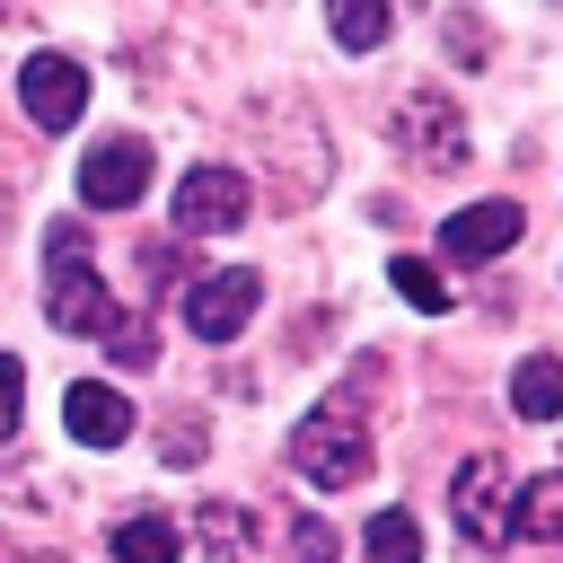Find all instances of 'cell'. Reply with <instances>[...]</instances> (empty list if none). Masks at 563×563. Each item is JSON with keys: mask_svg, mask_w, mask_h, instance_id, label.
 Masks as SVG:
<instances>
[{"mask_svg": "<svg viewBox=\"0 0 563 563\" xmlns=\"http://www.w3.org/2000/svg\"><path fill=\"white\" fill-rule=\"evenodd\" d=\"M26 422V361L18 352H0V440Z\"/></svg>", "mask_w": 563, "mask_h": 563, "instance_id": "18", "label": "cell"}, {"mask_svg": "<svg viewBox=\"0 0 563 563\" xmlns=\"http://www.w3.org/2000/svg\"><path fill=\"white\" fill-rule=\"evenodd\" d=\"M510 537H537V545H563V466L537 475L519 501H510Z\"/></svg>", "mask_w": 563, "mask_h": 563, "instance_id": "12", "label": "cell"}, {"mask_svg": "<svg viewBox=\"0 0 563 563\" xmlns=\"http://www.w3.org/2000/svg\"><path fill=\"white\" fill-rule=\"evenodd\" d=\"M106 343H114V369H150V361H158V334H150V325H114Z\"/></svg>", "mask_w": 563, "mask_h": 563, "instance_id": "19", "label": "cell"}, {"mask_svg": "<svg viewBox=\"0 0 563 563\" xmlns=\"http://www.w3.org/2000/svg\"><path fill=\"white\" fill-rule=\"evenodd\" d=\"M387 26H396V18H387L378 0H334V9H325V35H334L343 53H369V44H387Z\"/></svg>", "mask_w": 563, "mask_h": 563, "instance_id": "15", "label": "cell"}, {"mask_svg": "<svg viewBox=\"0 0 563 563\" xmlns=\"http://www.w3.org/2000/svg\"><path fill=\"white\" fill-rule=\"evenodd\" d=\"M290 475L317 484V493H352V484L369 475V431H361V413L317 405V413L290 431Z\"/></svg>", "mask_w": 563, "mask_h": 563, "instance_id": "2", "label": "cell"}, {"mask_svg": "<svg viewBox=\"0 0 563 563\" xmlns=\"http://www.w3.org/2000/svg\"><path fill=\"white\" fill-rule=\"evenodd\" d=\"M18 106H26V123L70 132V123L88 114V70H79L70 53H26V70H18Z\"/></svg>", "mask_w": 563, "mask_h": 563, "instance_id": "6", "label": "cell"}, {"mask_svg": "<svg viewBox=\"0 0 563 563\" xmlns=\"http://www.w3.org/2000/svg\"><path fill=\"white\" fill-rule=\"evenodd\" d=\"M44 317L62 334H114V299H106V282H97V264H88L70 220L44 238Z\"/></svg>", "mask_w": 563, "mask_h": 563, "instance_id": "1", "label": "cell"}, {"mask_svg": "<svg viewBox=\"0 0 563 563\" xmlns=\"http://www.w3.org/2000/svg\"><path fill=\"white\" fill-rule=\"evenodd\" d=\"M229 229H246V176L220 167V158L185 167V185H176V238H229Z\"/></svg>", "mask_w": 563, "mask_h": 563, "instance_id": "5", "label": "cell"}, {"mask_svg": "<svg viewBox=\"0 0 563 563\" xmlns=\"http://www.w3.org/2000/svg\"><path fill=\"white\" fill-rule=\"evenodd\" d=\"M510 501H519V484H510V466L493 449H475L457 466V484H449V510H457V537L466 545H501L510 537Z\"/></svg>", "mask_w": 563, "mask_h": 563, "instance_id": "4", "label": "cell"}, {"mask_svg": "<svg viewBox=\"0 0 563 563\" xmlns=\"http://www.w3.org/2000/svg\"><path fill=\"white\" fill-rule=\"evenodd\" d=\"M361 563H422V528H413V510H369V528H361Z\"/></svg>", "mask_w": 563, "mask_h": 563, "instance_id": "13", "label": "cell"}, {"mask_svg": "<svg viewBox=\"0 0 563 563\" xmlns=\"http://www.w3.org/2000/svg\"><path fill=\"white\" fill-rule=\"evenodd\" d=\"M62 431H70L79 449H123V440H132V405H123L106 378H70V387H62Z\"/></svg>", "mask_w": 563, "mask_h": 563, "instance_id": "10", "label": "cell"}, {"mask_svg": "<svg viewBox=\"0 0 563 563\" xmlns=\"http://www.w3.org/2000/svg\"><path fill=\"white\" fill-rule=\"evenodd\" d=\"M255 308H264V273H246V264H220V273L185 282V325L202 343H238L255 325Z\"/></svg>", "mask_w": 563, "mask_h": 563, "instance_id": "3", "label": "cell"}, {"mask_svg": "<svg viewBox=\"0 0 563 563\" xmlns=\"http://www.w3.org/2000/svg\"><path fill=\"white\" fill-rule=\"evenodd\" d=\"M519 229H528L519 202H466V211L440 220V255H449V264H493V255L519 246Z\"/></svg>", "mask_w": 563, "mask_h": 563, "instance_id": "9", "label": "cell"}, {"mask_svg": "<svg viewBox=\"0 0 563 563\" xmlns=\"http://www.w3.org/2000/svg\"><path fill=\"white\" fill-rule=\"evenodd\" d=\"M387 282H396V299H405V308H422V317H440V308H449V282H440L422 255H396V264H387Z\"/></svg>", "mask_w": 563, "mask_h": 563, "instance_id": "16", "label": "cell"}, {"mask_svg": "<svg viewBox=\"0 0 563 563\" xmlns=\"http://www.w3.org/2000/svg\"><path fill=\"white\" fill-rule=\"evenodd\" d=\"M114 563H176V519H167V510L114 519Z\"/></svg>", "mask_w": 563, "mask_h": 563, "instance_id": "14", "label": "cell"}, {"mask_svg": "<svg viewBox=\"0 0 563 563\" xmlns=\"http://www.w3.org/2000/svg\"><path fill=\"white\" fill-rule=\"evenodd\" d=\"M396 150L422 158V167H466V123H457V106L431 97V88H413V97L396 106Z\"/></svg>", "mask_w": 563, "mask_h": 563, "instance_id": "8", "label": "cell"}, {"mask_svg": "<svg viewBox=\"0 0 563 563\" xmlns=\"http://www.w3.org/2000/svg\"><path fill=\"white\" fill-rule=\"evenodd\" d=\"M510 413L519 422H563V361L554 352H528L510 369Z\"/></svg>", "mask_w": 563, "mask_h": 563, "instance_id": "11", "label": "cell"}, {"mask_svg": "<svg viewBox=\"0 0 563 563\" xmlns=\"http://www.w3.org/2000/svg\"><path fill=\"white\" fill-rule=\"evenodd\" d=\"M141 194H150V141H132V132L88 141V158H79V202H88V211H123V202H141Z\"/></svg>", "mask_w": 563, "mask_h": 563, "instance_id": "7", "label": "cell"}, {"mask_svg": "<svg viewBox=\"0 0 563 563\" xmlns=\"http://www.w3.org/2000/svg\"><path fill=\"white\" fill-rule=\"evenodd\" d=\"M290 537H299V554H308V563H334V528H325V519H299Z\"/></svg>", "mask_w": 563, "mask_h": 563, "instance_id": "20", "label": "cell"}, {"mask_svg": "<svg viewBox=\"0 0 563 563\" xmlns=\"http://www.w3.org/2000/svg\"><path fill=\"white\" fill-rule=\"evenodd\" d=\"M194 528H202V545H211L220 563H238V554H246V519H238V510H211V501H202V519H194Z\"/></svg>", "mask_w": 563, "mask_h": 563, "instance_id": "17", "label": "cell"}]
</instances>
